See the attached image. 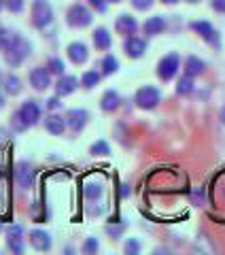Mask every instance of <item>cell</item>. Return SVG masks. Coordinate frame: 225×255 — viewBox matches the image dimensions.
Returning <instances> with one entry per match:
<instances>
[{"label":"cell","mask_w":225,"mask_h":255,"mask_svg":"<svg viewBox=\"0 0 225 255\" xmlns=\"http://www.w3.org/2000/svg\"><path fill=\"white\" fill-rule=\"evenodd\" d=\"M130 194V189H127V185H121V196H127Z\"/></svg>","instance_id":"obj_37"},{"label":"cell","mask_w":225,"mask_h":255,"mask_svg":"<svg viewBox=\"0 0 225 255\" xmlns=\"http://www.w3.org/2000/svg\"><path fill=\"white\" fill-rule=\"evenodd\" d=\"M140 251V243L138 241H134V238H130V241L125 243V253H132V255H136Z\"/></svg>","instance_id":"obj_32"},{"label":"cell","mask_w":225,"mask_h":255,"mask_svg":"<svg viewBox=\"0 0 225 255\" xmlns=\"http://www.w3.org/2000/svg\"><path fill=\"white\" fill-rule=\"evenodd\" d=\"M211 6H213L217 13H225V0H213Z\"/></svg>","instance_id":"obj_35"},{"label":"cell","mask_w":225,"mask_h":255,"mask_svg":"<svg viewBox=\"0 0 225 255\" xmlns=\"http://www.w3.org/2000/svg\"><path fill=\"white\" fill-rule=\"evenodd\" d=\"M189 26H191V30H194V32H198V34L202 36L204 41H206L208 45H211V47H217V49H219V47H221V41H219V32H217V30H215V28H213L208 21H204V19H198V21H191Z\"/></svg>","instance_id":"obj_5"},{"label":"cell","mask_w":225,"mask_h":255,"mask_svg":"<svg viewBox=\"0 0 225 255\" xmlns=\"http://www.w3.org/2000/svg\"><path fill=\"white\" fill-rule=\"evenodd\" d=\"M202 73H204V62L198 60L196 55L187 58V62H185V75L196 77V75H202Z\"/></svg>","instance_id":"obj_21"},{"label":"cell","mask_w":225,"mask_h":255,"mask_svg":"<svg viewBox=\"0 0 225 255\" xmlns=\"http://www.w3.org/2000/svg\"><path fill=\"white\" fill-rule=\"evenodd\" d=\"M11 126L15 128L17 132H23V130H28V126L23 124V119L19 117V113H13V117H11Z\"/></svg>","instance_id":"obj_30"},{"label":"cell","mask_w":225,"mask_h":255,"mask_svg":"<svg viewBox=\"0 0 225 255\" xmlns=\"http://www.w3.org/2000/svg\"><path fill=\"white\" fill-rule=\"evenodd\" d=\"M87 2H90L94 9H96V11H100V13L107 11V0H87Z\"/></svg>","instance_id":"obj_34"},{"label":"cell","mask_w":225,"mask_h":255,"mask_svg":"<svg viewBox=\"0 0 225 255\" xmlns=\"http://www.w3.org/2000/svg\"><path fill=\"white\" fill-rule=\"evenodd\" d=\"M0 107H4V94H2V90H0Z\"/></svg>","instance_id":"obj_38"},{"label":"cell","mask_w":225,"mask_h":255,"mask_svg":"<svg viewBox=\"0 0 225 255\" xmlns=\"http://www.w3.org/2000/svg\"><path fill=\"white\" fill-rule=\"evenodd\" d=\"M123 49H125V53H127V58L138 60V58H142V55H144V51H147V43H144L142 38H138V36L132 34V36L125 38Z\"/></svg>","instance_id":"obj_10"},{"label":"cell","mask_w":225,"mask_h":255,"mask_svg":"<svg viewBox=\"0 0 225 255\" xmlns=\"http://www.w3.org/2000/svg\"><path fill=\"white\" fill-rule=\"evenodd\" d=\"M111 2H121V0H111Z\"/></svg>","instance_id":"obj_42"},{"label":"cell","mask_w":225,"mask_h":255,"mask_svg":"<svg viewBox=\"0 0 225 255\" xmlns=\"http://www.w3.org/2000/svg\"><path fill=\"white\" fill-rule=\"evenodd\" d=\"M0 230H2V228H0Z\"/></svg>","instance_id":"obj_43"},{"label":"cell","mask_w":225,"mask_h":255,"mask_svg":"<svg viewBox=\"0 0 225 255\" xmlns=\"http://www.w3.org/2000/svg\"><path fill=\"white\" fill-rule=\"evenodd\" d=\"M98 249H100V245H98L96 238H87L85 245H83V253H96Z\"/></svg>","instance_id":"obj_31"},{"label":"cell","mask_w":225,"mask_h":255,"mask_svg":"<svg viewBox=\"0 0 225 255\" xmlns=\"http://www.w3.org/2000/svg\"><path fill=\"white\" fill-rule=\"evenodd\" d=\"M15 181L21 189H30L34 185V168L28 162H19L15 164Z\"/></svg>","instance_id":"obj_7"},{"label":"cell","mask_w":225,"mask_h":255,"mask_svg":"<svg viewBox=\"0 0 225 255\" xmlns=\"http://www.w3.org/2000/svg\"><path fill=\"white\" fill-rule=\"evenodd\" d=\"M64 122H66V126L70 128L72 132L83 130L85 124H87V111H83V109H72V111H68V113H66Z\"/></svg>","instance_id":"obj_9"},{"label":"cell","mask_w":225,"mask_h":255,"mask_svg":"<svg viewBox=\"0 0 225 255\" xmlns=\"http://www.w3.org/2000/svg\"><path fill=\"white\" fill-rule=\"evenodd\" d=\"M30 245L34 247L36 251H49L51 249V238L43 230H32L30 232Z\"/></svg>","instance_id":"obj_13"},{"label":"cell","mask_w":225,"mask_h":255,"mask_svg":"<svg viewBox=\"0 0 225 255\" xmlns=\"http://www.w3.org/2000/svg\"><path fill=\"white\" fill-rule=\"evenodd\" d=\"M92 13L85 9L83 4H72L70 9H68V15H66V21H68V26L72 28H87L92 23Z\"/></svg>","instance_id":"obj_4"},{"label":"cell","mask_w":225,"mask_h":255,"mask_svg":"<svg viewBox=\"0 0 225 255\" xmlns=\"http://www.w3.org/2000/svg\"><path fill=\"white\" fill-rule=\"evenodd\" d=\"M21 234H23V228L21 226H11L9 228V249L15 251V253H21L23 251Z\"/></svg>","instance_id":"obj_16"},{"label":"cell","mask_w":225,"mask_h":255,"mask_svg":"<svg viewBox=\"0 0 225 255\" xmlns=\"http://www.w3.org/2000/svg\"><path fill=\"white\" fill-rule=\"evenodd\" d=\"M68 58L75 64H83V62H87V58H90V53H87V47L83 43H70L68 45Z\"/></svg>","instance_id":"obj_15"},{"label":"cell","mask_w":225,"mask_h":255,"mask_svg":"<svg viewBox=\"0 0 225 255\" xmlns=\"http://www.w3.org/2000/svg\"><path fill=\"white\" fill-rule=\"evenodd\" d=\"M134 100H136V105H138L140 109L151 111V109H155L157 102H159V90L153 87V85H144V87H140V90L136 92Z\"/></svg>","instance_id":"obj_6"},{"label":"cell","mask_w":225,"mask_h":255,"mask_svg":"<svg viewBox=\"0 0 225 255\" xmlns=\"http://www.w3.org/2000/svg\"><path fill=\"white\" fill-rule=\"evenodd\" d=\"M162 2H164V4H176L179 0H162Z\"/></svg>","instance_id":"obj_39"},{"label":"cell","mask_w":225,"mask_h":255,"mask_svg":"<svg viewBox=\"0 0 225 255\" xmlns=\"http://www.w3.org/2000/svg\"><path fill=\"white\" fill-rule=\"evenodd\" d=\"M90 153H92V155H109L111 149H109V145H107L104 140H98V142H94V145H92Z\"/></svg>","instance_id":"obj_28"},{"label":"cell","mask_w":225,"mask_h":255,"mask_svg":"<svg viewBox=\"0 0 225 255\" xmlns=\"http://www.w3.org/2000/svg\"><path fill=\"white\" fill-rule=\"evenodd\" d=\"M132 4H134V9H138V11H147V9H151L153 0H132Z\"/></svg>","instance_id":"obj_33"},{"label":"cell","mask_w":225,"mask_h":255,"mask_svg":"<svg viewBox=\"0 0 225 255\" xmlns=\"http://www.w3.org/2000/svg\"><path fill=\"white\" fill-rule=\"evenodd\" d=\"M119 94L117 92H112V90H109L107 94L102 96V100H100V107H102V111H107V113H112L117 107H119Z\"/></svg>","instance_id":"obj_19"},{"label":"cell","mask_w":225,"mask_h":255,"mask_svg":"<svg viewBox=\"0 0 225 255\" xmlns=\"http://www.w3.org/2000/svg\"><path fill=\"white\" fill-rule=\"evenodd\" d=\"M47 68H49V75H64V62L60 58H51L47 62Z\"/></svg>","instance_id":"obj_27"},{"label":"cell","mask_w":225,"mask_h":255,"mask_svg":"<svg viewBox=\"0 0 225 255\" xmlns=\"http://www.w3.org/2000/svg\"><path fill=\"white\" fill-rule=\"evenodd\" d=\"M100 79H102V73H96V70H87V73L83 75V79H81V83H83L85 90H92V87H96V85L100 83Z\"/></svg>","instance_id":"obj_25"},{"label":"cell","mask_w":225,"mask_h":255,"mask_svg":"<svg viewBox=\"0 0 225 255\" xmlns=\"http://www.w3.org/2000/svg\"><path fill=\"white\" fill-rule=\"evenodd\" d=\"M79 87V81H77V77H70V75H66V77H60V81H58V85H55V94L58 96H70L72 92H75Z\"/></svg>","instance_id":"obj_14"},{"label":"cell","mask_w":225,"mask_h":255,"mask_svg":"<svg viewBox=\"0 0 225 255\" xmlns=\"http://www.w3.org/2000/svg\"><path fill=\"white\" fill-rule=\"evenodd\" d=\"M4 9V0H0V11H2Z\"/></svg>","instance_id":"obj_41"},{"label":"cell","mask_w":225,"mask_h":255,"mask_svg":"<svg viewBox=\"0 0 225 255\" xmlns=\"http://www.w3.org/2000/svg\"><path fill=\"white\" fill-rule=\"evenodd\" d=\"M100 66H102V75H112V73H117L119 62H117V58H112V55H107Z\"/></svg>","instance_id":"obj_26"},{"label":"cell","mask_w":225,"mask_h":255,"mask_svg":"<svg viewBox=\"0 0 225 255\" xmlns=\"http://www.w3.org/2000/svg\"><path fill=\"white\" fill-rule=\"evenodd\" d=\"M47 107H49L51 111L60 109V96H58V98H51V100H47Z\"/></svg>","instance_id":"obj_36"},{"label":"cell","mask_w":225,"mask_h":255,"mask_svg":"<svg viewBox=\"0 0 225 255\" xmlns=\"http://www.w3.org/2000/svg\"><path fill=\"white\" fill-rule=\"evenodd\" d=\"M28 53H30V43L26 41V38L17 36V41L4 51V60H6L9 66H19V64L28 58Z\"/></svg>","instance_id":"obj_2"},{"label":"cell","mask_w":225,"mask_h":255,"mask_svg":"<svg viewBox=\"0 0 225 255\" xmlns=\"http://www.w3.org/2000/svg\"><path fill=\"white\" fill-rule=\"evenodd\" d=\"M179 68H181L179 53H168L166 58H162L157 64V77L162 79V81H170V79L179 73Z\"/></svg>","instance_id":"obj_3"},{"label":"cell","mask_w":225,"mask_h":255,"mask_svg":"<svg viewBox=\"0 0 225 255\" xmlns=\"http://www.w3.org/2000/svg\"><path fill=\"white\" fill-rule=\"evenodd\" d=\"M17 113H19V117L23 119V124H26L28 128H30V126H34L38 119H41V109H38V105H36L34 100L23 102L21 109L17 111Z\"/></svg>","instance_id":"obj_8"},{"label":"cell","mask_w":225,"mask_h":255,"mask_svg":"<svg viewBox=\"0 0 225 255\" xmlns=\"http://www.w3.org/2000/svg\"><path fill=\"white\" fill-rule=\"evenodd\" d=\"M32 26L38 28V30H43L45 26H49L51 19H53V9H51V4L47 2V0H34L32 2Z\"/></svg>","instance_id":"obj_1"},{"label":"cell","mask_w":225,"mask_h":255,"mask_svg":"<svg viewBox=\"0 0 225 255\" xmlns=\"http://www.w3.org/2000/svg\"><path fill=\"white\" fill-rule=\"evenodd\" d=\"M115 30L119 32V34H123V36H132L136 34V30H138V23H136V19L132 17V15H119L117 21H115Z\"/></svg>","instance_id":"obj_12"},{"label":"cell","mask_w":225,"mask_h":255,"mask_svg":"<svg viewBox=\"0 0 225 255\" xmlns=\"http://www.w3.org/2000/svg\"><path fill=\"white\" fill-rule=\"evenodd\" d=\"M94 45H96V49H100V51H107L111 47V34L107 28H98L94 32Z\"/></svg>","instance_id":"obj_20"},{"label":"cell","mask_w":225,"mask_h":255,"mask_svg":"<svg viewBox=\"0 0 225 255\" xmlns=\"http://www.w3.org/2000/svg\"><path fill=\"white\" fill-rule=\"evenodd\" d=\"M83 196L87 198V200H96V198L102 196V185L100 183H85L83 185Z\"/></svg>","instance_id":"obj_23"},{"label":"cell","mask_w":225,"mask_h":255,"mask_svg":"<svg viewBox=\"0 0 225 255\" xmlns=\"http://www.w3.org/2000/svg\"><path fill=\"white\" fill-rule=\"evenodd\" d=\"M4 92L11 94V96H17L21 92V81L15 75H9L4 79Z\"/></svg>","instance_id":"obj_24"},{"label":"cell","mask_w":225,"mask_h":255,"mask_svg":"<svg viewBox=\"0 0 225 255\" xmlns=\"http://www.w3.org/2000/svg\"><path fill=\"white\" fill-rule=\"evenodd\" d=\"M45 128H47V132L60 136V134L66 130V122H64V117H60V115H49L45 119Z\"/></svg>","instance_id":"obj_18"},{"label":"cell","mask_w":225,"mask_h":255,"mask_svg":"<svg viewBox=\"0 0 225 255\" xmlns=\"http://www.w3.org/2000/svg\"><path fill=\"white\" fill-rule=\"evenodd\" d=\"M191 92H194V77L183 75L179 79V85H176V94H179V96H187Z\"/></svg>","instance_id":"obj_22"},{"label":"cell","mask_w":225,"mask_h":255,"mask_svg":"<svg viewBox=\"0 0 225 255\" xmlns=\"http://www.w3.org/2000/svg\"><path fill=\"white\" fill-rule=\"evenodd\" d=\"M30 83L34 90L38 92H43L47 90V87L51 85V75H49V70H45V68H34V70H30Z\"/></svg>","instance_id":"obj_11"},{"label":"cell","mask_w":225,"mask_h":255,"mask_svg":"<svg viewBox=\"0 0 225 255\" xmlns=\"http://www.w3.org/2000/svg\"><path fill=\"white\" fill-rule=\"evenodd\" d=\"M185 2H191V4H196V2H200V0H185Z\"/></svg>","instance_id":"obj_40"},{"label":"cell","mask_w":225,"mask_h":255,"mask_svg":"<svg viewBox=\"0 0 225 255\" xmlns=\"http://www.w3.org/2000/svg\"><path fill=\"white\" fill-rule=\"evenodd\" d=\"M4 6L11 13H19L23 9V0H4Z\"/></svg>","instance_id":"obj_29"},{"label":"cell","mask_w":225,"mask_h":255,"mask_svg":"<svg viewBox=\"0 0 225 255\" xmlns=\"http://www.w3.org/2000/svg\"><path fill=\"white\" fill-rule=\"evenodd\" d=\"M164 28H166V19L162 17V15H153V17H149L147 21H144V34H149V36L164 32Z\"/></svg>","instance_id":"obj_17"}]
</instances>
